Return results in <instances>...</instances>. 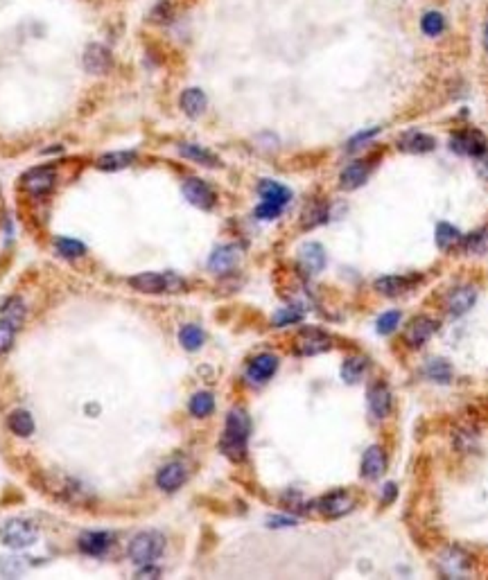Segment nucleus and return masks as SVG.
I'll list each match as a JSON object with an SVG mask.
<instances>
[{"label": "nucleus", "instance_id": "nucleus-1", "mask_svg": "<svg viewBox=\"0 0 488 580\" xmlns=\"http://www.w3.org/2000/svg\"><path fill=\"white\" fill-rule=\"evenodd\" d=\"M249 432H251L249 415L242 409H233L226 418V427H224L222 440H219V449H222L231 461H242L244 454H247Z\"/></svg>", "mask_w": 488, "mask_h": 580}, {"label": "nucleus", "instance_id": "nucleus-2", "mask_svg": "<svg viewBox=\"0 0 488 580\" xmlns=\"http://www.w3.org/2000/svg\"><path fill=\"white\" fill-rule=\"evenodd\" d=\"M163 549H165V538L156 531H145V533H138V535L132 538L129 558L136 564L145 567V564H152L163 553Z\"/></svg>", "mask_w": 488, "mask_h": 580}, {"label": "nucleus", "instance_id": "nucleus-3", "mask_svg": "<svg viewBox=\"0 0 488 580\" xmlns=\"http://www.w3.org/2000/svg\"><path fill=\"white\" fill-rule=\"evenodd\" d=\"M0 540L9 549H28L39 540V531L28 519H9L0 526Z\"/></svg>", "mask_w": 488, "mask_h": 580}, {"label": "nucleus", "instance_id": "nucleus-4", "mask_svg": "<svg viewBox=\"0 0 488 580\" xmlns=\"http://www.w3.org/2000/svg\"><path fill=\"white\" fill-rule=\"evenodd\" d=\"M132 287L145 294H161V292H179L183 283L170 273H141L132 278Z\"/></svg>", "mask_w": 488, "mask_h": 580}, {"label": "nucleus", "instance_id": "nucleus-5", "mask_svg": "<svg viewBox=\"0 0 488 580\" xmlns=\"http://www.w3.org/2000/svg\"><path fill=\"white\" fill-rule=\"evenodd\" d=\"M54 181H57L54 167L43 165V167H34V170L25 172V177H23V188L34 196H41L54 188Z\"/></svg>", "mask_w": 488, "mask_h": 580}, {"label": "nucleus", "instance_id": "nucleus-6", "mask_svg": "<svg viewBox=\"0 0 488 580\" xmlns=\"http://www.w3.org/2000/svg\"><path fill=\"white\" fill-rule=\"evenodd\" d=\"M450 147H452V152L463 154V156H484L486 154V138L475 129L459 131L452 136Z\"/></svg>", "mask_w": 488, "mask_h": 580}, {"label": "nucleus", "instance_id": "nucleus-7", "mask_svg": "<svg viewBox=\"0 0 488 580\" xmlns=\"http://www.w3.org/2000/svg\"><path fill=\"white\" fill-rule=\"evenodd\" d=\"M436 330H438V323L434 319L418 316L409 323V326H407L405 341L409 343L412 348H418V345H423V343H427L429 339H432V336L436 334Z\"/></svg>", "mask_w": 488, "mask_h": 580}, {"label": "nucleus", "instance_id": "nucleus-8", "mask_svg": "<svg viewBox=\"0 0 488 580\" xmlns=\"http://www.w3.org/2000/svg\"><path fill=\"white\" fill-rule=\"evenodd\" d=\"M183 196L188 199L192 206L202 208V211H208L215 203V192L211 190V185L202 179H188L183 183Z\"/></svg>", "mask_w": 488, "mask_h": 580}, {"label": "nucleus", "instance_id": "nucleus-9", "mask_svg": "<svg viewBox=\"0 0 488 580\" xmlns=\"http://www.w3.org/2000/svg\"><path fill=\"white\" fill-rule=\"evenodd\" d=\"M188 479V472H185L183 463H168V466H163L156 474V483L161 490L165 492H174L179 490L181 485Z\"/></svg>", "mask_w": 488, "mask_h": 580}, {"label": "nucleus", "instance_id": "nucleus-10", "mask_svg": "<svg viewBox=\"0 0 488 580\" xmlns=\"http://www.w3.org/2000/svg\"><path fill=\"white\" fill-rule=\"evenodd\" d=\"M84 68L93 75H104L111 68V52L100 43H91L84 52Z\"/></svg>", "mask_w": 488, "mask_h": 580}, {"label": "nucleus", "instance_id": "nucleus-11", "mask_svg": "<svg viewBox=\"0 0 488 580\" xmlns=\"http://www.w3.org/2000/svg\"><path fill=\"white\" fill-rule=\"evenodd\" d=\"M298 264L303 266L306 273H319L323 266H325V253H323V247L317 244V242H308V244L301 247L298 251Z\"/></svg>", "mask_w": 488, "mask_h": 580}, {"label": "nucleus", "instance_id": "nucleus-12", "mask_svg": "<svg viewBox=\"0 0 488 580\" xmlns=\"http://www.w3.org/2000/svg\"><path fill=\"white\" fill-rule=\"evenodd\" d=\"M258 194H260L262 203L276 206V208H281V211L289 203V199H292V192H289V188H285V185L276 183V181H269V179L258 185Z\"/></svg>", "mask_w": 488, "mask_h": 580}, {"label": "nucleus", "instance_id": "nucleus-13", "mask_svg": "<svg viewBox=\"0 0 488 580\" xmlns=\"http://www.w3.org/2000/svg\"><path fill=\"white\" fill-rule=\"evenodd\" d=\"M351 508H353V499H351V495H346V492L325 495L321 502H319V510H321L325 517H330V519L346 515Z\"/></svg>", "mask_w": 488, "mask_h": 580}, {"label": "nucleus", "instance_id": "nucleus-14", "mask_svg": "<svg viewBox=\"0 0 488 580\" xmlns=\"http://www.w3.org/2000/svg\"><path fill=\"white\" fill-rule=\"evenodd\" d=\"M240 260L238 247H219L208 260V269L213 273H228L231 269H236V264Z\"/></svg>", "mask_w": 488, "mask_h": 580}, {"label": "nucleus", "instance_id": "nucleus-15", "mask_svg": "<svg viewBox=\"0 0 488 580\" xmlns=\"http://www.w3.org/2000/svg\"><path fill=\"white\" fill-rule=\"evenodd\" d=\"M276 370H278V357H274V355H258L249 364L247 377L251 381H258V384H262V381L269 379L276 373Z\"/></svg>", "mask_w": 488, "mask_h": 580}, {"label": "nucleus", "instance_id": "nucleus-16", "mask_svg": "<svg viewBox=\"0 0 488 580\" xmlns=\"http://www.w3.org/2000/svg\"><path fill=\"white\" fill-rule=\"evenodd\" d=\"M475 300H477V292L472 287H459L448 298V312L452 316H461L475 305Z\"/></svg>", "mask_w": 488, "mask_h": 580}, {"label": "nucleus", "instance_id": "nucleus-17", "mask_svg": "<svg viewBox=\"0 0 488 580\" xmlns=\"http://www.w3.org/2000/svg\"><path fill=\"white\" fill-rule=\"evenodd\" d=\"M398 149H402V152H409V154L432 152V149H434V138L427 136V134H421V131H409V134L400 136Z\"/></svg>", "mask_w": 488, "mask_h": 580}, {"label": "nucleus", "instance_id": "nucleus-18", "mask_svg": "<svg viewBox=\"0 0 488 580\" xmlns=\"http://www.w3.org/2000/svg\"><path fill=\"white\" fill-rule=\"evenodd\" d=\"M368 409L376 418H387L391 413V391L385 384L368 389Z\"/></svg>", "mask_w": 488, "mask_h": 580}, {"label": "nucleus", "instance_id": "nucleus-19", "mask_svg": "<svg viewBox=\"0 0 488 580\" xmlns=\"http://www.w3.org/2000/svg\"><path fill=\"white\" fill-rule=\"evenodd\" d=\"M385 468H387V458H385V454H382V449L378 445L368 447L364 451V458H362V477L378 479V477H382Z\"/></svg>", "mask_w": 488, "mask_h": 580}, {"label": "nucleus", "instance_id": "nucleus-20", "mask_svg": "<svg viewBox=\"0 0 488 580\" xmlns=\"http://www.w3.org/2000/svg\"><path fill=\"white\" fill-rule=\"evenodd\" d=\"M111 547V535L102 531H88L79 538V549L88 555H102Z\"/></svg>", "mask_w": 488, "mask_h": 580}, {"label": "nucleus", "instance_id": "nucleus-21", "mask_svg": "<svg viewBox=\"0 0 488 580\" xmlns=\"http://www.w3.org/2000/svg\"><path fill=\"white\" fill-rule=\"evenodd\" d=\"M368 172H371V167L364 163V160H357V163L348 165L342 172L339 185L344 190H355V188H359V185H364V181L368 179Z\"/></svg>", "mask_w": 488, "mask_h": 580}, {"label": "nucleus", "instance_id": "nucleus-22", "mask_svg": "<svg viewBox=\"0 0 488 580\" xmlns=\"http://www.w3.org/2000/svg\"><path fill=\"white\" fill-rule=\"evenodd\" d=\"M206 95H204V90L199 88H188V90H183L181 93V109L185 115H190V118H199V115L206 111Z\"/></svg>", "mask_w": 488, "mask_h": 580}, {"label": "nucleus", "instance_id": "nucleus-23", "mask_svg": "<svg viewBox=\"0 0 488 580\" xmlns=\"http://www.w3.org/2000/svg\"><path fill=\"white\" fill-rule=\"evenodd\" d=\"M179 154H181L183 158L194 160V163L206 165V167H217V165H219V158H217L213 152H208V149L202 147V145L183 143V145H179Z\"/></svg>", "mask_w": 488, "mask_h": 580}, {"label": "nucleus", "instance_id": "nucleus-24", "mask_svg": "<svg viewBox=\"0 0 488 580\" xmlns=\"http://www.w3.org/2000/svg\"><path fill=\"white\" fill-rule=\"evenodd\" d=\"M414 278H400V276H387L376 280V289L385 296H400L405 292H409L414 287Z\"/></svg>", "mask_w": 488, "mask_h": 580}, {"label": "nucleus", "instance_id": "nucleus-25", "mask_svg": "<svg viewBox=\"0 0 488 580\" xmlns=\"http://www.w3.org/2000/svg\"><path fill=\"white\" fill-rule=\"evenodd\" d=\"M330 348V339L325 334L312 330V332H306L303 336L298 339V353L301 355H317V353H323Z\"/></svg>", "mask_w": 488, "mask_h": 580}, {"label": "nucleus", "instance_id": "nucleus-26", "mask_svg": "<svg viewBox=\"0 0 488 580\" xmlns=\"http://www.w3.org/2000/svg\"><path fill=\"white\" fill-rule=\"evenodd\" d=\"M134 160H136L134 152H111L98 158V167L104 172H118V170L129 167Z\"/></svg>", "mask_w": 488, "mask_h": 580}, {"label": "nucleus", "instance_id": "nucleus-27", "mask_svg": "<svg viewBox=\"0 0 488 580\" xmlns=\"http://www.w3.org/2000/svg\"><path fill=\"white\" fill-rule=\"evenodd\" d=\"M7 425H9L11 432H14L16 436H21V438H28L34 432V420H32V415L25 409L11 411L9 418H7Z\"/></svg>", "mask_w": 488, "mask_h": 580}, {"label": "nucleus", "instance_id": "nucleus-28", "mask_svg": "<svg viewBox=\"0 0 488 580\" xmlns=\"http://www.w3.org/2000/svg\"><path fill=\"white\" fill-rule=\"evenodd\" d=\"M204 339H206V334L199 326H183L179 332V341L185 350H199L204 345Z\"/></svg>", "mask_w": 488, "mask_h": 580}, {"label": "nucleus", "instance_id": "nucleus-29", "mask_svg": "<svg viewBox=\"0 0 488 580\" xmlns=\"http://www.w3.org/2000/svg\"><path fill=\"white\" fill-rule=\"evenodd\" d=\"M364 370H366V359L351 357V359H346L342 366V377H344V381H348V384H355V381L362 379Z\"/></svg>", "mask_w": 488, "mask_h": 580}, {"label": "nucleus", "instance_id": "nucleus-30", "mask_svg": "<svg viewBox=\"0 0 488 580\" xmlns=\"http://www.w3.org/2000/svg\"><path fill=\"white\" fill-rule=\"evenodd\" d=\"M215 409V398L211 396V393H194L192 400H190V413L194 418H206V415H211Z\"/></svg>", "mask_w": 488, "mask_h": 580}, {"label": "nucleus", "instance_id": "nucleus-31", "mask_svg": "<svg viewBox=\"0 0 488 580\" xmlns=\"http://www.w3.org/2000/svg\"><path fill=\"white\" fill-rule=\"evenodd\" d=\"M461 242V233L450 224H438L436 226V247L441 251H450L455 244Z\"/></svg>", "mask_w": 488, "mask_h": 580}, {"label": "nucleus", "instance_id": "nucleus-32", "mask_svg": "<svg viewBox=\"0 0 488 580\" xmlns=\"http://www.w3.org/2000/svg\"><path fill=\"white\" fill-rule=\"evenodd\" d=\"M425 375L434 381H441V384H448L452 377V368L446 359H432V362L425 366Z\"/></svg>", "mask_w": 488, "mask_h": 580}, {"label": "nucleus", "instance_id": "nucleus-33", "mask_svg": "<svg viewBox=\"0 0 488 580\" xmlns=\"http://www.w3.org/2000/svg\"><path fill=\"white\" fill-rule=\"evenodd\" d=\"M54 249H57V253L62 255V258H81V255L86 253V247L81 244V242H77V239H68V237H59L54 242Z\"/></svg>", "mask_w": 488, "mask_h": 580}, {"label": "nucleus", "instance_id": "nucleus-34", "mask_svg": "<svg viewBox=\"0 0 488 580\" xmlns=\"http://www.w3.org/2000/svg\"><path fill=\"white\" fill-rule=\"evenodd\" d=\"M463 251L472 253V255H482L488 251V228L477 230V233H470L466 239H463Z\"/></svg>", "mask_w": 488, "mask_h": 580}, {"label": "nucleus", "instance_id": "nucleus-35", "mask_svg": "<svg viewBox=\"0 0 488 580\" xmlns=\"http://www.w3.org/2000/svg\"><path fill=\"white\" fill-rule=\"evenodd\" d=\"M421 28L427 37H438V34L446 30V18L441 16L438 11H427L421 20Z\"/></svg>", "mask_w": 488, "mask_h": 580}, {"label": "nucleus", "instance_id": "nucleus-36", "mask_svg": "<svg viewBox=\"0 0 488 580\" xmlns=\"http://www.w3.org/2000/svg\"><path fill=\"white\" fill-rule=\"evenodd\" d=\"M0 312H3V316L7 321H11L14 326H18V323L23 321V316H25V307H23V300L21 298H9L3 303V307H0Z\"/></svg>", "mask_w": 488, "mask_h": 580}, {"label": "nucleus", "instance_id": "nucleus-37", "mask_svg": "<svg viewBox=\"0 0 488 580\" xmlns=\"http://www.w3.org/2000/svg\"><path fill=\"white\" fill-rule=\"evenodd\" d=\"M16 336V326L7 319H0V355L7 353Z\"/></svg>", "mask_w": 488, "mask_h": 580}, {"label": "nucleus", "instance_id": "nucleus-38", "mask_svg": "<svg viewBox=\"0 0 488 580\" xmlns=\"http://www.w3.org/2000/svg\"><path fill=\"white\" fill-rule=\"evenodd\" d=\"M398 323H400V314H398V312H387V314H382L378 319V332L380 334H391L393 330L398 328Z\"/></svg>", "mask_w": 488, "mask_h": 580}, {"label": "nucleus", "instance_id": "nucleus-39", "mask_svg": "<svg viewBox=\"0 0 488 580\" xmlns=\"http://www.w3.org/2000/svg\"><path fill=\"white\" fill-rule=\"evenodd\" d=\"M301 319H303V312H298L294 307H285V309H281L274 316V326H278V328H281V326H289V323H296Z\"/></svg>", "mask_w": 488, "mask_h": 580}, {"label": "nucleus", "instance_id": "nucleus-40", "mask_svg": "<svg viewBox=\"0 0 488 580\" xmlns=\"http://www.w3.org/2000/svg\"><path fill=\"white\" fill-rule=\"evenodd\" d=\"M278 215H281V208L269 206V203H260L255 208V217L258 219H276Z\"/></svg>", "mask_w": 488, "mask_h": 580}, {"label": "nucleus", "instance_id": "nucleus-41", "mask_svg": "<svg viewBox=\"0 0 488 580\" xmlns=\"http://www.w3.org/2000/svg\"><path fill=\"white\" fill-rule=\"evenodd\" d=\"M378 131H380V129H371V131H366V134H359V136H355L353 141L348 143V149H357V147H359V143H366L368 138H373Z\"/></svg>", "mask_w": 488, "mask_h": 580}, {"label": "nucleus", "instance_id": "nucleus-42", "mask_svg": "<svg viewBox=\"0 0 488 580\" xmlns=\"http://www.w3.org/2000/svg\"><path fill=\"white\" fill-rule=\"evenodd\" d=\"M296 524L294 517H269V526H292Z\"/></svg>", "mask_w": 488, "mask_h": 580}, {"label": "nucleus", "instance_id": "nucleus-43", "mask_svg": "<svg viewBox=\"0 0 488 580\" xmlns=\"http://www.w3.org/2000/svg\"><path fill=\"white\" fill-rule=\"evenodd\" d=\"M385 492H387V495H385V502H387V504L393 502V497H396V485H393V483H387V485H385Z\"/></svg>", "mask_w": 488, "mask_h": 580}, {"label": "nucleus", "instance_id": "nucleus-44", "mask_svg": "<svg viewBox=\"0 0 488 580\" xmlns=\"http://www.w3.org/2000/svg\"><path fill=\"white\" fill-rule=\"evenodd\" d=\"M138 576H158V572L156 569H141L138 572Z\"/></svg>", "mask_w": 488, "mask_h": 580}, {"label": "nucleus", "instance_id": "nucleus-45", "mask_svg": "<svg viewBox=\"0 0 488 580\" xmlns=\"http://www.w3.org/2000/svg\"><path fill=\"white\" fill-rule=\"evenodd\" d=\"M484 48L488 50V25H486V30H484Z\"/></svg>", "mask_w": 488, "mask_h": 580}]
</instances>
